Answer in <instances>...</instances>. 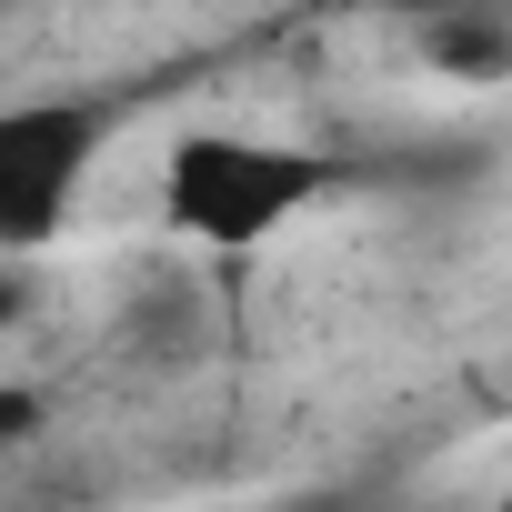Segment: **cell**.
Returning <instances> with one entry per match:
<instances>
[{"mask_svg":"<svg viewBox=\"0 0 512 512\" xmlns=\"http://www.w3.org/2000/svg\"><path fill=\"white\" fill-rule=\"evenodd\" d=\"M0 11H11V0H0Z\"/></svg>","mask_w":512,"mask_h":512,"instance_id":"obj_8","label":"cell"},{"mask_svg":"<svg viewBox=\"0 0 512 512\" xmlns=\"http://www.w3.org/2000/svg\"><path fill=\"white\" fill-rule=\"evenodd\" d=\"M372 11H402V21H462V11H502V0H372Z\"/></svg>","mask_w":512,"mask_h":512,"instance_id":"obj_6","label":"cell"},{"mask_svg":"<svg viewBox=\"0 0 512 512\" xmlns=\"http://www.w3.org/2000/svg\"><path fill=\"white\" fill-rule=\"evenodd\" d=\"M432 61L462 71V81H502L512 71V31L492 11H462V21H432Z\"/></svg>","mask_w":512,"mask_h":512,"instance_id":"obj_3","label":"cell"},{"mask_svg":"<svg viewBox=\"0 0 512 512\" xmlns=\"http://www.w3.org/2000/svg\"><path fill=\"white\" fill-rule=\"evenodd\" d=\"M332 191V161L292 151V141H251V131H191L161 171V211L211 241V251H251L272 241L292 211H312Z\"/></svg>","mask_w":512,"mask_h":512,"instance_id":"obj_1","label":"cell"},{"mask_svg":"<svg viewBox=\"0 0 512 512\" xmlns=\"http://www.w3.org/2000/svg\"><path fill=\"white\" fill-rule=\"evenodd\" d=\"M11 322H21V272L0 262V332H11Z\"/></svg>","mask_w":512,"mask_h":512,"instance_id":"obj_7","label":"cell"},{"mask_svg":"<svg viewBox=\"0 0 512 512\" xmlns=\"http://www.w3.org/2000/svg\"><path fill=\"white\" fill-rule=\"evenodd\" d=\"M31 432H41V392L0 382V452H11V442H31Z\"/></svg>","mask_w":512,"mask_h":512,"instance_id":"obj_5","label":"cell"},{"mask_svg":"<svg viewBox=\"0 0 512 512\" xmlns=\"http://www.w3.org/2000/svg\"><path fill=\"white\" fill-rule=\"evenodd\" d=\"M101 151V111L91 101H11L0 111V262L11 251H41Z\"/></svg>","mask_w":512,"mask_h":512,"instance_id":"obj_2","label":"cell"},{"mask_svg":"<svg viewBox=\"0 0 512 512\" xmlns=\"http://www.w3.org/2000/svg\"><path fill=\"white\" fill-rule=\"evenodd\" d=\"M121 342H131V352H151V362H181V352L201 342V302L161 282L151 302H131V322H121Z\"/></svg>","mask_w":512,"mask_h":512,"instance_id":"obj_4","label":"cell"}]
</instances>
